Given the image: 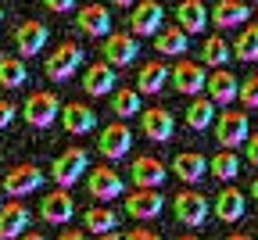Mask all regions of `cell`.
Instances as JSON below:
<instances>
[{"instance_id": "6da1fadb", "label": "cell", "mask_w": 258, "mask_h": 240, "mask_svg": "<svg viewBox=\"0 0 258 240\" xmlns=\"http://www.w3.org/2000/svg\"><path fill=\"white\" fill-rule=\"evenodd\" d=\"M22 115H25V122H29L32 129H50V126L61 118V100H57V93H50V90H36V93L25 97Z\"/></svg>"}, {"instance_id": "7a4b0ae2", "label": "cell", "mask_w": 258, "mask_h": 240, "mask_svg": "<svg viewBox=\"0 0 258 240\" xmlns=\"http://www.w3.org/2000/svg\"><path fill=\"white\" fill-rule=\"evenodd\" d=\"M86 165H90L86 147H64V151L54 158V165H50V176H54L57 187H72L76 179L86 176Z\"/></svg>"}, {"instance_id": "3957f363", "label": "cell", "mask_w": 258, "mask_h": 240, "mask_svg": "<svg viewBox=\"0 0 258 240\" xmlns=\"http://www.w3.org/2000/svg\"><path fill=\"white\" fill-rule=\"evenodd\" d=\"M79 65H83V47H76V43L69 40V43H61V47L47 57L43 72H47V79L64 83V79H72V76L79 72Z\"/></svg>"}, {"instance_id": "277c9868", "label": "cell", "mask_w": 258, "mask_h": 240, "mask_svg": "<svg viewBox=\"0 0 258 240\" xmlns=\"http://www.w3.org/2000/svg\"><path fill=\"white\" fill-rule=\"evenodd\" d=\"M172 212H176V219H179L183 226L198 229V226L208 219V197H205L201 190H179L176 201H172Z\"/></svg>"}, {"instance_id": "5b68a950", "label": "cell", "mask_w": 258, "mask_h": 240, "mask_svg": "<svg viewBox=\"0 0 258 240\" xmlns=\"http://www.w3.org/2000/svg\"><path fill=\"white\" fill-rule=\"evenodd\" d=\"M169 79H172V86L183 93V97H198L205 86H208V76H205V68L198 65V61H176L172 68H169Z\"/></svg>"}, {"instance_id": "8992f818", "label": "cell", "mask_w": 258, "mask_h": 240, "mask_svg": "<svg viewBox=\"0 0 258 240\" xmlns=\"http://www.w3.org/2000/svg\"><path fill=\"white\" fill-rule=\"evenodd\" d=\"M247 136H251V122L244 111H222L219 122H215V140L230 151L237 144H247Z\"/></svg>"}, {"instance_id": "52a82bcc", "label": "cell", "mask_w": 258, "mask_h": 240, "mask_svg": "<svg viewBox=\"0 0 258 240\" xmlns=\"http://www.w3.org/2000/svg\"><path fill=\"white\" fill-rule=\"evenodd\" d=\"M47 25L40 22V18H25V22H18V29H15V50H18V57H32V54H40L43 47H47Z\"/></svg>"}, {"instance_id": "ba28073f", "label": "cell", "mask_w": 258, "mask_h": 240, "mask_svg": "<svg viewBox=\"0 0 258 240\" xmlns=\"http://www.w3.org/2000/svg\"><path fill=\"white\" fill-rule=\"evenodd\" d=\"M43 187V168L40 165H15L11 172L4 176V194H11V201L15 197H25V194H32V190H40Z\"/></svg>"}, {"instance_id": "9c48e42d", "label": "cell", "mask_w": 258, "mask_h": 240, "mask_svg": "<svg viewBox=\"0 0 258 240\" xmlns=\"http://www.w3.org/2000/svg\"><path fill=\"white\" fill-rule=\"evenodd\" d=\"M86 190H90V197L93 201H115L122 190H125V183H122V176L115 172L111 165H101V168H93V172L86 176Z\"/></svg>"}, {"instance_id": "30bf717a", "label": "cell", "mask_w": 258, "mask_h": 240, "mask_svg": "<svg viewBox=\"0 0 258 240\" xmlns=\"http://www.w3.org/2000/svg\"><path fill=\"white\" fill-rule=\"evenodd\" d=\"M161 18H165V8L158 0H140L133 15H129V29H133V36H158Z\"/></svg>"}, {"instance_id": "8fae6325", "label": "cell", "mask_w": 258, "mask_h": 240, "mask_svg": "<svg viewBox=\"0 0 258 240\" xmlns=\"http://www.w3.org/2000/svg\"><path fill=\"white\" fill-rule=\"evenodd\" d=\"M76 29L83 32V36H97V40H108L111 36V11L104 4H86L76 11Z\"/></svg>"}, {"instance_id": "7c38bea8", "label": "cell", "mask_w": 258, "mask_h": 240, "mask_svg": "<svg viewBox=\"0 0 258 240\" xmlns=\"http://www.w3.org/2000/svg\"><path fill=\"white\" fill-rule=\"evenodd\" d=\"M97 144H101V154L108 161H118L129 154V147H133V133H129L125 122H111L101 129V136H97Z\"/></svg>"}, {"instance_id": "4fadbf2b", "label": "cell", "mask_w": 258, "mask_h": 240, "mask_svg": "<svg viewBox=\"0 0 258 240\" xmlns=\"http://www.w3.org/2000/svg\"><path fill=\"white\" fill-rule=\"evenodd\" d=\"M101 54H104V65L122 68L129 61H137L140 43H137V36H129V32H111V36L104 40V47H101Z\"/></svg>"}, {"instance_id": "5bb4252c", "label": "cell", "mask_w": 258, "mask_h": 240, "mask_svg": "<svg viewBox=\"0 0 258 240\" xmlns=\"http://www.w3.org/2000/svg\"><path fill=\"white\" fill-rule=\"evenodd\" d=\"M129 179H133L137 190H158L165 183V165L158 158H151V154H140L133 161V168H129Z\"/></svg>"}, {"instance_id": "9a60e30c", "label": "cell", "mask_w": 258, "mask_h": 240, "mask_svg": "<svg viewBox=\"0 0 258 240\" xmlns=\"http://www.w3.org/2000/svg\"><path fill=\"white\" fill-rule=\"evenodd\" d=\"M140 129H144V136H147V140H154V144H165V140H172L176 118H172V111H165V108H147V111L140 115Z\"/></svg>"}, {"instance_id": "2e32d148", "label": "cell", "mask_w": 258, "mask_h": 240, "mask_svg": "<svg viewBox=\"0 0 258 240\" xmlns=\"http://www.w3.org/2000/svg\"><path fill=\"white\" fill-rule=\"evenodd\" d=\"M208 100L212 104H233V100L240 97V83L237 76L230 72V68H215V72L208 76Z\"/></svg>"}, {"instance_id": "e0dca14e", "label": "cell", "mask_w": 258, "mask_h": 240, "mask_svg": "<svg viewBox=\"0 0 258 240\" xmlns=\"http://www.w3.org/2000/svg\"><path fill=\"white\" fill-rule=\"evenodd\" d=\"M29 229V208L22 201H8L0 208V240H18Z\"/></svg>"}, {"instance_id": "ac0fdd59", "label": "cell", "mask_w": 258, "mask_h": 240, "mask_svg": "<svg viewBox=\"0 0 258 240\" xmlns=\"http://www.w3.org/2000/svg\"><path fill=\"white\" fill-rule=\"evenodd\" d=\"M61 129L64 133H93L97 129V111L90 104H79V100L61 104Z\"/></svg>"}, {"instance_id": "d6986e66", "label": "cell", "mask_w": 258, "mask_h": 240, "mask_svg": "<svg viewBox=\"0 0 258 240\" xmlns=\"http://www.w3.org/2000/svg\"><path fill=\"white\" fill-rule=\"evenodd\" d=\"M72 212H76V201H72L69 190H50L43 197V204H40V215L47 222H54V226H64V222L72 219Z\"/></svg>"}, {"instance_id": "ffe728a7", "label": "cell", "mask_w": 258, "mask_h": 240, "mask_svg": "<svg viewBox=\"0 0 258 240\" xmlns=\"http://www.w3.org/2000/svg\"><path fill=\"white\" fill-rule=\"evenodd\" d=\"M115 83H118L115 68H111V65H104V61H93V65L86 68V76H83V90H86L90 97L115 93Z\"/></svg>"}, {"instance_id": "44dd1931", "label": "cell", "mask_w": 258, "mask_h": 240, "mask_svg": "<svg viewBox=\"0 0 258 240\" xmlns=\"http://www.w3.org/2000/svg\"><path fill=\"white\" fill-rule=\"evenodd\" d=\"M161 204H165V201H161L158 190H133L125 197V212H129V219H144L147 222V219L161 215Z\"/></svg>"}, {"instance_id": "7402d4cb", "label": "cell", "mask_w": 258, "mask_h": 240, "mask_svg": "<svg viewBox=\"0 0 258 240\" xmlns=\"http://www.w3.org/2000/svg\"><path fill=\"white\" fill-rule=\"evenodd\" d=\"M172 172L183 179V183H201L205 172H208V158L198 154V151H183L172 158Z\"/></svg>"}, {"instance_id": "603a6c76", "label": "cell", "mask_w": 258, "mask_h": 240, "mask_svg": "<svg viewBox=\"0 0 258 240\" xmlns=\"http://www.w3.org/2000/svg\"><path fill=\"white\" fill-rule=\"evenodd\" d=\"M176 22H179V29L186 32H205V25H208V8L201 4V0H183V4L176 8Z\"/></svg>"}, {"instance_id": "cb8c5ba5", "label": "cell", "mask_w": 258, "mask_h": 240, "mask_svg": "<svg viewBox=\"0 0 258 240\" xmlns=\"http://www.w3.org/2000/svg\"><path fill=\"white\" fill-rule=\"evenodd\" d=\"M244 18H251V8H247V4H240V0H219L215 11L208 15V22H215L219 29L244 25Z\"/></svg>"}, {"instance_id": "d4e9b609", "label": "cell", "mask_w": 258, "mask_h": 240, "mask_svg": "<svg viewBox=\"0 0 258 240\" xmlns=\"http://www.w3.org/2000/svg\"><path fill=\"white\" fill-rule=\"evenodd\" d=\"M215 219H222V222H237V219H244V194L233 190V187L219 190V194H215Z\"/></svg>"}, {"instance_id": "484cf974", "label": "cell", "mask_w": 258, "mask_h": 240, "mask_svg": "<svg viewBox=\"0 0 258 240\" xmlns=\"http://www.w3.org/2000/svg\"><path fill=\"white\" fill-rule=\"evenodd\" d=\"M212 122H215V104H212L208 97H194L190 104H186V126L194 133H205Z\"/></svg>"}, {"instance_id": "4316f807", "label": "cell", "mask_w": 258, "mask_h": 240, "mask_svg": "<svg viewBox=\"0 0 258 240\" xmlns=\"http://www.w3.org/2000/svg\"><path fill=\"white\" fill-rule=\"evenodd\" d=\"M165 83H169V68L161 61H147L137 76V93H158Z\"/></svg>"}, {"instance_id": "83f0119b", "label": "cell", "mask_w": 258, "mask_h": 240, "mask_svg": "<svg viewBox=\"0 0 258 240\" xmlns=\"http://www.w3.org/2000/svg\"><path fill=\"white\" fill-rule=\"evenodd\" d=\"M29 72H25V61L15 57V54H0V86H8V90H18L25 86Z\"/></svg>"}, {"instance_id": "f1b7e54d", "label": "cell", "mask_w": 258, "mask_h": 240, "mask_svg": "<svg viewBox=\"0 0 258 240\" xmlns=\"http://www.w3.org/2000/svg\"><path fill=\"white\" fill-rule=\"evenodd\" d=\"M83 226H86L90 233H97V236H101V233H115V229H118V212L108 208V204H104V208H90V212L83 215Z\"/></svg>"}, {"instance_id": "f546056e", "label": "cell", "mask_w": 258, "mask_h": 240, "mask_svg": "<svg viewBox=\"0 0 258 240\" xmlns=\"http://www.w3.org/2000/svg\"><path fill=\"white\" fill-rule=\"evenodd\" d=\"M208 172H212L215 179H222V183H230V179H237V172H240V158H237L233 151H219V154L208 161Z\"/></svg>"}, {"instance_id": "4dcf8cb0", "label": "cell", "mask_w": 258, "mask_h": 240, "mask_svg": "<svg viewBox=\"0 0 258 240\" xmlns=\"http://www.w3.org/2000/svg\"><path fill=\"white\" fill-rule=\"evenodd\" d=\"M201 57H205V65H212V68H226V61L233 57V50H230V43H226L222 36H208V40L201 43Z\"/></svg>"}, {"instance_id": "1f68e13d", "label": "cell", "mask_w": 258, "mask_h": 240, "mask_svg": "<svg viewBox=\"0 0 258 240\" xmlns=\"http://www.w3.org/2000/svg\"><path fill=\"white\" fill-rule=\"evenodd\" d=\"M233 57L237 61H258V25H244L240 36L233 43Z\"/></svg>"}, {"instance_id": "d6a6232c", "label": "cell", "mask_w": 258, "mask_h": 240, "mask_svg": "<svg viewBox=\"0 0 258 240\" xmlns=\"http://www.w3.org/2000/svg\"><path fill=\"white\" fill-rule=\"evenodd\" d=\"M154 47H158V54H183L186 50V32L179 25L176 29H161L154 36Z\"/></svg>"}, {"instance_id": "836d02e7", "label": "cell", "mask_w": 258, "mask_h": 240, "mask_svg": "<svg viewBox=\"0 0 258 240\" xmlns=\"http://www.w3.org/2000/svg\"><path fill=\"white\" fill-rule=\"evenodd\" d=\"M111 111H115L118 118L137 115V111H140V93H137V90H129V86L115 90V93H111Z\"/></svg>"}, {"instance_id": "e575fe53", "label": "cell", "mask_w": 258, "mask_h": 240, "mask_svg": "<svg viewBox=\"0 0 258 240\" xmlns=\"http://www.w3.org/2000/svg\"><path fill=\"white\" fill-rule=\"evenodd\" d=\"M240 100L247 108H258V76H247L244 86H240Z\"/></svg>"}, {"instance_id": "d590c367", "label": "cell", "mask_w": 258, "mask_h": 240, "mask_svg": "<svg viewBox=\"0 0 258 240\" xmlns=\"http://www.w3.org/2000/svg\"><path fill=\"white\" fill-rule=\"evenodd\" d=\"M244 158H247V165H258V133H251V136H247V144H244Z\"/></svg>"}, {"instance_id": "8d00e7d4", "label": "cell", "mask_w": 258, "mask_h": 240, "mask_svg": "<svg viewBox=\"0 0 258 240\" xmlns=\"http://www.w3.org/2000/svg\"><path fill=\"white\" fill-rule=\"evenodd\" d=\"M122 240H161V233H154V229H147V226H140V229H129Z\"/></svg>"}, {"instance_id": "74e56055", "label": "cell", "mask_w": 258, "mask_h": 240, "mask_svg": "<svg viewBox=\"0 0 258 240\" xmlns=\"http://www.w3.org/2000/svg\"><path fill=\"white\" fill-rule=\"evenodd\" d=\"M15 122V104L11 100H0V129H8Z\"/></svg>"}, {"instance_id": "f35d334b", "label": "cell", "mask_w": 258, "mask_h": 240, "mask_svg": "<svg viewBox=\"0 0 258 240\" xmlns=\"http://www.w3.org/2000/svg\"><path fill=\"white\" fill-rule=\"evenodd\" d=\"M47 11H54V15H64V11H72V0H50V4H47Z\"/></svg>"}, {"instance_id": "ab89813d", "label": "cell", "mask_w": 258, "mask_h": 240, "mask_svg": "<svg viewBox=\"0 0 258 240\" xmlns=\"http://www.w3.org/2000/svg\"><path fill=\"white\" fill-rule=\"evenodd\" d=\"M57 240H86V236H83V233H79V229H64V233H61V236H57Z\"/></svg>"}, {"instance_id": "60d3db41", "label": "cell", "mask_w": 258, "mask_h": 240, "mask_svg": "<svg viewBox=\"0 0 258 240\" xmlns=\"http://www.w3.org/2000/svg\"><path fill=\"white\" fill-rule=\"evenodd\" d=\"M226 240H254V236H251V233H230Z\"/></svg>"}, {"instance_id": "b9f144b4", "label": "cell", "mask_w": 258, "mask_h": 240, "mask_svg": "<svg viewBox=\"0 0 258 240\" xmlns=\"http://www.w3.org/2000/svg\"><path fill=\"white\" fill-rule=\"evenodd\" d=\"M18 240H47L43 233H25V236H18Z\"/></svg>"}, {"instance_id": "7bdbcfd3", "label": "cell", "mask_w": 258, "mask_h": 240, "mask_svg": "<svg viewBox=\"0 0 258 240\" xmlns=\"http://www.w3.org/2000/svg\"><path fill=\"white\" fill-rule=\"evenodd\" d=\"M97 240H122V236H118V233H101Z\"/></svg>"}, {"instance_id": "ee69618b", "label": "cell", "mask_w": 258, "mask_h": 240, "mask_svg": "<svg viewBox=\"0 0 258 240\" xmlns=\"http://www.w3.org/2000/svg\"><path fill=\"white\" fill-rule=\"evenodd\" d=\"M176 240H201L198 233H183V236H176Z\"/></svg>"}, {"instance_id": "f6af8a7d", "label": "cell", "mask_w": 258, "mask_h": 240, "mask_svg": "<svg viewBox=\"0 0 258 240\" xmlns=\"http://www.w3.org/2000/svg\"><path fill=\"white\" fill-rule=\"evenodd\" d=\"M251 197H254V201H258V179H254V183H251Z\"/></svg>"}, {"instance_id": "bcb514c9", "label": "cell", "mask_w": 258, "mask_h": 240, "mask_svg": "<svg viewBox=\"0 0 258 240\" xmlns=\"http://www.w3.org/2000/svg\"><path fill=\"white\" fill-rule=\"evenodd\" d=\"M0 22H4V8H0Z\"/></svg>"}, {"instance_id": "7dc6e473", "label": "cell", "mask_w": 258, "mask_h": 240, "mask_svg": "<svg viewBox=\"0 0 258 240\" xmlns=\"http://www.w3.org/2000/svg\"><path fill=\"white\" fill-rule=\"evenodd\" d=\"M0 208H4V201H0Z\"/></svg>"}]
</instances>
